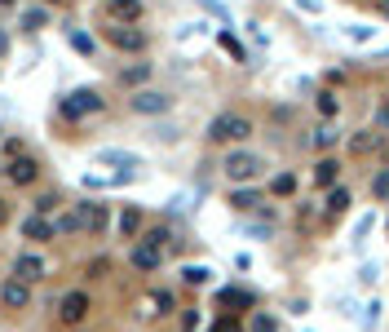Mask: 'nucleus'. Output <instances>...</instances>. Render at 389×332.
Segmentation results:
<instances>
[{"label": "nucleus", "mask_w": 389, "mask_h": 332, "mask_svg": "<svg viewBox=\"0 0 389 332\" xmlns=\"http://www.w3.org/2000/svg\"><path fill=\"white\" fill-rule=\"evenodd\" d=\"M248 332H279V324H274L270 315H261V310H257V315H252V328H248Z\"/></svg>", "instance_id": "obj_28"}, {"label": "nucleus", "mask_w": 389, "mask_h": 332, "mask_svg": "<svg viewBox=\"0 0 389 332\" xmlns=\"http://www.w3.org/2000/svg\"><path fill=\"white\" fill-rule=\"evenodd\" d=\"M345 208H349V191H345V186H332V195H327V213L336 217V213H345Z\"/></svg>", "instance_id": "obj_18"}, {"label": "nucleus", "mask_w": 389, "mask_h": 332, "mask_svg": "<svg viewBox=\"0 0 389 332\" xmlns=\"http://www.w3.org/2000/svg\"><path fill=\"white\" fill-rule=\"evenodd\" d=\"M76 231H84V208H80V204L71 208L67 217H58V222H53V235H76Z\"/></svg>", "instance_id": "obj_13"}, {"label": "nucleus", "mask_w": 389, "mask_h": 332, "mask_svg": "<svg viewBox=\"0 0 389 332\" xmlns=\"http://www.w3.org/2000/svg\"><path fill=\"white\" fill-rule=\"evenodd\" d=\"M22 235H27V240H35V244H44V240H53V222H44L40 213H31V217L22 222Z\"/></svg>", "instance_id": "obj_9"}, {"label": "nucleus", "mask_w": 389, "mask_h": 332, "mask_svg": "<svg viewBox=\"0 0 389 332\" xmlns=\"http://www.w3.org/2000/svg\"><path fill=\"white\" fill-rule=\"evenodd\" d=\"M194 324H199V319H194V310L181 315V332H194Z\"/></svg>", "instance_id": "obj_35"}, {"label": "nucleus", "mask_w": 389, "mask_h": 332, "mask_svg": "<svg viewBox=\"0 0 389 332\" xmlns=\"http://www.w3.org/2000/svg\"><path fill=\"white\" fill-rule=\"evenodd\" d=\"M5 222H9V204H5V199H0V226H5Z\"/></svg>", "instance_id": "obj_36"}, {"label": "nucleus", "mask_w": 389, "mask_h": 332, "mask_svg": "<svg viewBox=\"0 0 389 332\" xmlns=\"http://www.w3.org/2000/svg\"><path fill=\"white\" fill-rule=\"evenodd\" d=\"M97 164H124V169H138V156H124V151H102Z\"/></svg>", "instance_id": "obj_19"}, {"label": "nucleus", "mask_w": 389, "mask_h": 332, "mask_svg": "<svg viewBox=\"0 0 389 332\" xmlns=\"http://www.w3.org/2000/svg\"><path fill=\"white\" fill-rule=\"evenodd\" d=\"M381 124H389V102H385V106H381Z\"/></svg>", "instance_id": "obj_37"}, {"label": "nucleus", "mask_w": 389, "mask_h": 332, "mask_svg": "<svg viewBox=\"0 0 389 332\" xmlns=\"http://www.w3.org/2000/svg\"><path fill=\"white\" fill-rule=\"evenodd\" d=\"M208 138L213 142H243V138H252V120L248 115L226 111V115H217V120L208 124Z\"/></svg>", "instance_id": "obj_1"}, {"label": "nucleus", "mask_w": 389, "mask_h": 332, "mask_svg": "<svg viewBox=\"0 0 389 332\" xmlns=\"http://www.w3.org/2000/svg\"><path fill=\"white\" fill-rule=\"evenodd\" d=\"M168 240H173V235H168L164 226H155L151 235H146V244H151V248H160V253H164V244H168Z\"/></svg>", "instance_id": "obj_32"}, {"label": "nucleus", "mask_w": 389, "mask_h": 332, "mask_svg": "<svg viewBox=\"0 0 389 332\" xmlns=\"http://www.w3.org/2000/svg\"><path fill=\"white\" fill-rule=\"evenodd\" d=\"M0 5H14V0H0Z\"/></svg>", "instance_id": "obj_40"}, {"label": "nucleus", "mask_w": 389, "mask_h": 332, "mask_svg": "<svg viewBox=\"0 0 389 332\" xmlns=\"http://www.w3.org/2000/svg\"><path fill=\"white\" fill-rule=\"evenodd\" d=\"M222 169H226L230 182H252V177L261 173V156H257V151H230Z\"/></svg>", "instance_id": "obj_3"}, {"label": "nucleus", "mask_w": 389, "mask_h": 332, "mask_svg": "<svg viewBox=\"0 0 389 332\" xmlns=\"http://www.w3.org/2000/svg\"><path fill=\"white\" fill-rule=\"evenodd\" d=\"M336 173H340L336 160H319V164H314V182H319V186H336Z\"/></svg>", "instance_id": "obj_15"}, {"label": "nucleus", "mask_w": 389, "mask_h": 332, "mask_svg": "<svg viewBox=\"0 0 389 332\" xmlns=\"http://www.w3.org/2000/svg\"><path fill=\"white\" fill-rule=\"evenodd\" d=\"M270 191H274V195H292V191H297V177H292V173H279L274 182H270Z\"/></svg>", "instance_id": "obj_22"}, {"label": "nucleus", "mask_w": 389, "mask_h": 332, "mask_svg": "<svg viewBox=\"0 0 389 332\" xmlns=\"http://www.w3.org/2000/svg\"><path fill=\"white\" fill-rule=\"evenodd\" d=\"M0 301H5V310H27V301H31V283H22V279H5V288H0Z\"/></svg>", "instance_id": "obj_6"}, {"label": "nucleus", "mask_w": 389, "mask_h": 332, "mask_svg": "<svg viewBox=\"0 0 389 332\" xmlns=\"http://www.w3.org/2000/svg\"><path fill=\"white\" fill-rule=\"evenodd\" d=\"M129 106H133L138 115H164L168 106H173V98H168V93H160V89H138V93L129 98Z\"/></svg>", "instance_id": "obj_4"}, {"label": "nucleus", "mask_w": 389, "mask_h": 332, "mask_svg": "<svg viewBox=\"0 0 389 332\" xmlns=\"http://www.w3.org/2000/svg\"><path fill=\"white\" fill-rule=\"evenodd\" d=\"M106 40L115 44V49H124V53H138V49H146V31H138V27H106Z\"/></svg>", "instance_id": "obj_5"}, {"label": "nucleus", "mask_w": 389, "mask_h": 332, "mask_svg": "<svg viewBox=\"0 0 389 332\" xmlns=\"http://www.w3.org/2000/svg\"><path fill=\"white\" fill-rule=\"evenodd\" d=\"M80 208H84V231L97 235V231L106 226V204H80Z\"/></svg>", "instance_id": "obj_14"}, {"label": "nucleus", "mask_w": 389, "mask_h": 332, "mask_svg": "<svg viewBox=\"0 0 389 332\" xmlns=\"http://www.w3.org/2000/svg\"><path fill=\"white\" fill-rule=\"evenodd\" d=\"M381 9H385V18H389V0H385V5H381Z\"/></svg>", "instance_id": "obj_39"}, {"label": "nucleus", "mask_w": 389, "mask_h": 332, "mask_svg": "<svg viewBox=\"0 0 389 332\" xmlns=\"http://www.w3.org/2000/svg\"><path fill=\"white\" fill-rule=\"evenodd\" d=\"M372 195H376V199H389V169L372 177Z\"/></svg>", "instance_id": "obj_27"}, {"label": "nucleus", "mask_w": 389, "mask_h": 332, "mask_svg": "<svg viewBox=\"0 0 389 332\" xmlns=\"http://www.w3.org/2000/svg\"><path fill=\"white\" fill-rule=\"evenodd\" d=\"M5 177H9V182H18V186H27V182H35V164L31 160H9L5 164Z\"/></svg>", "instance_id": "obj_10"}, {"label": "nucleus", "mask_w": 389, "mask_h": 332, "mask_svg": "<svg viewBox=\"0 0 389 332\" xmlns=\"http://www.w3.org/2000/svg\"><path fill=\"white\" fill-rule=\"evenodd\" d=\"M332 142H336V128H332V124H319V128H314V147H319V151H327Z\"/></svg>", "instance_id": "obj_23"}, {"label": "nucleus", "mask_w": 389, "mask_h": 332, "mask_svg": "<svg viewBox=\"0 0 389 332\" xmlns=\"http://www.w3.org/2000/svg\"><path fill=\"white\" fill-rule=\"evenodd\" d=\"M138 231H142V213L138 208H124V213H119V235H129V240H133Z\"/></svg>", "instance_id": "obj_16"}, {"label": "nucleus", "mask_w": 389, "mask_h": 332, "mask_svg": "<svg viewBox=\"0 0 389 332\" xmlns=\"http://www.w3.org/2000/svg\"><path fill=\"white\" fill-rule=\"evenodd\" d=\"M58 315H63V324H80V319L89 315V297H84V292H67V297L58 301Z\"/></svg>", "instance_id": "obj_7"}, {"label": "nucleus", "mask_w": 389, "mask_h": 332, "mask_svg": "<svg viewBox=\"0 0 389 332\" xmlns=\"http://www.w3.org/2000/svg\"><path fill=\"white\" fill-rule=\"evenodd\" d=\"M146 76H151V67H146V63H138V67H124V71H119V80H124V85H142Z\"/></svg>", "instance_id": "obj_20"}, {"label": "nucleus", "mask_w": 389, "mask_h": 332, "mask_svg": "<svg viewBox=\"0 0 389 332\" xmlns=\"http://www.w3.org/2000/svg\"><path fill=\"white\" fill-rule=\"evenodd\" d=\"M222 306H252V292H239V288H226L222 297H217Z\"/></svg>", "instance_id": "obj_21"}, {"label": "nucleus", "mask_w": 389, "mask_h": 332, "mask_svg": "<svg viewBox=\"0 0 389 332\" xmlns=\"http://www.w3.org/2000/svg\"><path fill=\"white\" fill-rule=\"evenodd\" d=\"M5 49H9V40H5V35H0V53H5Z\"/></svg>", "instance_id": "obj_38"}, {"label": "nucleus", "mask_w": 389, "mask_h": 332, "mask_svg": "<svg viewBox=\"0 0 389 332\" xmlns=\"http://www.w3.org/2000/svg\"><path fill=\"white\" fill-rule=\"evenodd\" d=\"M181 275H186V283H208V275H213V270H208V266H186Z\"/></svg>", "instance_id": "obj_30"}, {"label": "nucleus", "mask_w": 389, "mask_h": 332, "mask_svg": "<svg viewBox=\"0 0 389 332\" xmlns=\"http://www.w3.org/2000/svg\"><path fill=\"white\" fill-rule=\"evenodd\" d=\"M40 275H44V262H40V257H27V253H22V257H18V266H14V279L31 283V279H40Z\"/></svg>", "instance_id": "obj_11"}, {"label": "nucleus", "mask_w": 389, "mask_h": 332, "mask_svg": "<svg viewBox=\"0 0 389 332\" xmlns=\"http://www.w3.org/2000/svg\"><path fill=\"white\" fill-rule=\"evenodd\" d=\"M230 204H235L239 213H252V208H261V195L257 191H235V195H230Z\"/></svg>", "instance_id": "obj_17"}, {"label": "nucleus", "mask_w": 389, "mask_h": 332, "mask_svg": "<svg viewBox=\"0 0 389 332\" xmlns=\"http://www.w3.org/2000/svg\"><path fill=\"white\" fill-rule=\"evenodd\" d=\"M44 22H49V14H44V9H27V14H22V27H27V31H40Z\"/></svg>", "instance_id": "obj_24"}, {"label": "nucleus", "mask_w": 389, "mask_h": 332, "mask_svg": "<svg viewBox=\"0 0 389 332\" xmlns=\"http://www.w3.org/2000/svg\"><path fill=\"white\" fill-rule=\"evenodd\" d=\"M71 49L89 58V53H93V40H89V35H84V31H71Z\"/></svg>", "instance_id": "obj_29"}, {"label": "nucleus", "mask_w": 389, "mask_h": 332, "mask_svg": "<svg viewBox=\"0 0 389 332\" xmlns=\"http://www.w3.org/2000/svg\"><path fill=\"white\" fill-rule=\"evenodd\" d=\"M49 5H58V0H49Z\"/></svg>", "instance_id": "obj_41"}, {"label": "nucleus", "mask_w": 389, "mask_h": 332, "mask_svg": "<svg viewBox=\"0 0 389 332\" xmlns=\"http://www.w3.org/2000/svg\"><path fill=\"white\" fill-rule=\"evenodd\" d=\"M160 262H164L160 248H151V244H138V248H133V266H138V270H155Z\"/></svg>", "instance_id": "obj_12"}, {"label": "nucleus", "mask_w": 389, "mask_h": 332, "mask_svg": "<svg viewBox=\"0 0 389 332\" xmlns=\"http://www.w3.org/2000/svg\"><path fill=\"white\" fill-rule=\"evenodd\" d=\"M58 111H63V120H84V115L102 111V98H97L93 89H76V93H67V98L58 102Z\"/></svg>", "instance_id": "obj_2"}, {"label": "nucleus", "mask_w": 389, "mask_h": 332, "mask_svg": "<svg viewBox=\"0 0 389 332\" xmlns=\"http://www.w3.org/2000/svg\"><path fill=\"white\" fill-rule=\"evenodd\" d=\"M349 147H354V156H358V151H372L376 147V133H354V138H349Z\"/></svg>", "instance_id": "obj_31"}, {"label": "nucleus", "mask_w": 389, "mask_h": 332, "mask_svg": "<svg viewBox=\"0 0 389 332\" xmlns=\"http://www.w3.org/2000/svg\"><path fill=\"white\" fill-rule=\"evenodd\" d=\"M222 49L230 53V58H239V63H243V58H248V53H243V44L235 40V35H230V31H222Z\"/></svg>", "instance_id": "obj_26"}, {"label": "nucleus", "mask_w": 389, "mask_h": 332, "mask_svg": "<svg viewBox=\"0 0 389 332\" xmlns=\"http://www.w3.org/2000/svg\"><path fill=\"white\" fill-rule=\"evenodd\" d=\"M53 208H58V195H40V199H35V213H40V217L53 213Z\"/></svg>", "instance_id": "obj_33"}, {"label": "nucleus", "mask_w": 389, "mask_h": 332, "mask_svg": "<svg viewBox=\"0 0 389 332\" xmlns=\"http://www.w3.org/2000/svg\"><path fill=\"white\" fill-rule=\"evenodd\" d=\"M208 332H243V328L235 324V319H217V324H213Z\"/></svg>", "instance_id": "obj_34"}, {"label": "nucleus", "mask_w": 389, "mask_h": 332, "mask_svg": "<svg viewBox=\"0 0 389 332\" xmlns=\"http://www.w3.org/2000/svg\"><path fill=\"white\" fill-rule=\"evenodd\" d=\"M106 14H111L119 27H133V22L142 18V0H111V5H106Z\"/></svg>", "instance_id": "obj_8"}, {"label": "nucleus", "mask_w": 389, "mask_h": 332, "mask_svg": "<svg viewBox=\"0 0 389 332\" xmlns=\"http://www.w3.org/2000/svg\"><path fill=\"white\" fill-rule=\"evenodd\" d=\"M314 106H319L323 120H332V115H336V98H332V93H319V98H314Z\"/></svg>", "instance_id": "obj_25"}]
</instances>
